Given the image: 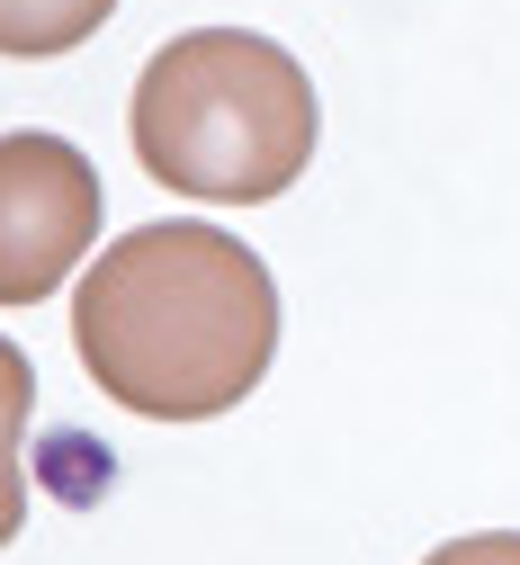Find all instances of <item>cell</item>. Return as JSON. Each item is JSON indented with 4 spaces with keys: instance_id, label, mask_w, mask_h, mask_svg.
I'll return each mask as SVG.
<instances>
[{
    "instance_id": "obj_1",
    "label": "cell",
    "mask_w": 520,
    "mask_h": 565,
    "mask_svg": "<svg viewBox=\"0 0 520 565\" xmlns=\"http://www.w3.org/2000/svg\"><path fill=\"white\" fill-rule=\"evenodd\" d=\"M72 341L108 404L144 422H215L278 360V278L225 225L162 216L82 269Z\"/></svg>"
},
{
    "instance_id": "obj_2",
    "label": "cell",
    "mask_w": 520,
    "mask_h": 565,
    "mask_svg": "<svg viewBox=\"0 0 520 565\" xmlns=\"http://www.w3.org/2000/svg\"><path fill=\"white\" fill-rule=\"evenodd\" d=\"M315 82L278 36L252 28H189L153 45L135 82V162L171 198L261 206L287 198L315 162Z\"/></svg>"
},
{
    "instance_id": "obj_3",
    "label": "cell",
    "mask_w": 520,
    "mask_h": 565,
    "mask_svg": "<svg viewBox=\"0 0 520 565\" xmlns=\"http://www.w3.org/2000/svg\"><path fill=\"white\" fill-rule=\"evenodd\" d=\"M99 243V171L45 126L0 135V306H45Z\"/></svg>"
},
{
    "instance_id": "obj_4",
    "label": "cell",
    "mask_w": 520,
    "mask_h": 565,
    "mask_svg": "<svg viewBox=\"0 0 520 565\" xmlns=\"http://www.w3.org/2000/svg\"><path fill=\"white\" fill-rule=\"evenodd\" d=\"M108 19H117V0H0V54L10 63H45V54L91 45Z\"/></svg>"
},
{
    "instance_id": "obj_5",
    "label": "cell",
    "mask_w": 520,
    "mask_h": 565,
    "mask_svg": "<svg viewBox=\"0 0 520 565\" xmlns=\"http://www.w3.org/2000/svg\"><path fill=\"white\" fill-rule=\"evenodd\" d=\"M28 422H36V369L19 341H0V547L28 530V467H19Z\"/></svg>"
},
{
    "instance_id": "obj_6",
    "label": "cell",
    "mask_w": 520,
    "mask_h": 565,
    "mask_svg": "<svg viewBox=\"0 0 520 565\" xmlns=\"http://www.w3.org/2000/svg\"><path fill=\"white\" fill-rule=\"evenodd\" d=\"M422 565H520V530H476V539H449V547H431Z\"/></svg>"
}]
</instances>
